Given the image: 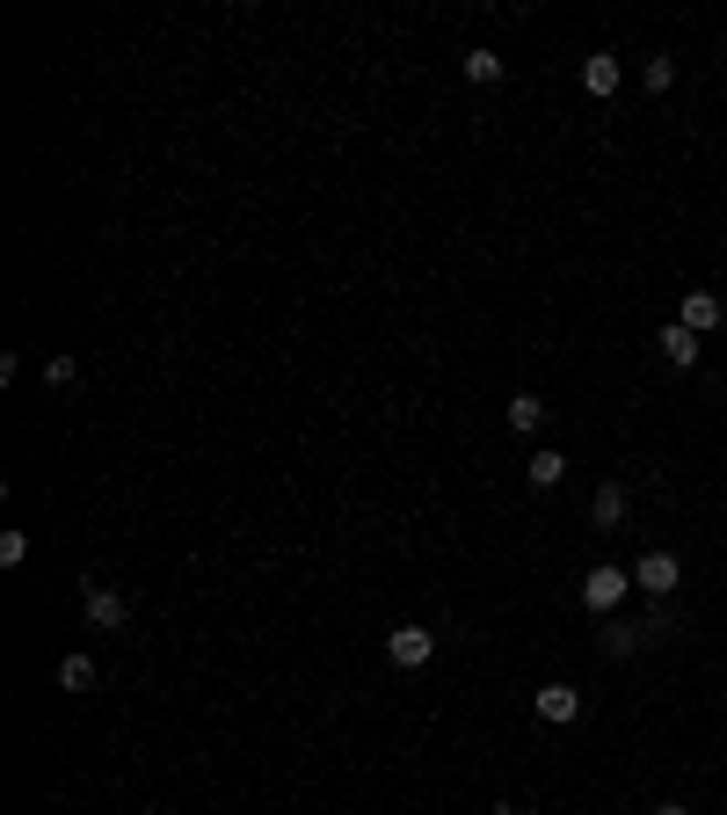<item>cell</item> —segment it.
Returning <instances> with one entry per match:
<instances>
[{"label":"cell","mask_w":727,"mask_h":815,"mask_svg":"<svg viewBox=\"0 0 727 815\" xmlns=\"http://www.w3.org/2000/svg\"><path fill=\"white\" fill-rule=\"evenodd\" d=\"M625 591H633V575H625L619 561H597V568L582 575V605H589V612H619Z\"/></svg>","instance_id":"1"},{"label":"cell","mask_w":727,"mask_h":815,"mask_svg":"<svg viewBox=\"0 0 727 815\" xmlns=\"http://www.w3.org/2000/svg\"><path fill=\"white\" fill-rule=\"evenodd\" d=\"M633 583H641L647 597H670L676 583H684V561H676L670 546H655V554H641V561H633Z\"/></svg>","instance_id":"2"},{"label":"cell","mask_w":727,"mask_h":815,"mask_svg":"<svg viewBox=\"0 0 727 815\" xmlns=\"http://www.w3.org/2000/svg\"><path fill=\"white\" fill-rule=\"evenodd\" d=\"M81 612H87V626H103V634H117V626L131 619V605H124L109 583H95V575L81 583Z\"/></svg>","instance_id":"3"},{"label":"cell","mask_w":727,"mask_h":815,"mask_svg":"<svg viewBox=\"0 0 727 815\" xmlns=\"http://www.w3.org/2000/svg\"><path fill=\"white\" fill-rule=\"evenodd\" d=\"M386 656H393V670H422V662L436 656V634L430 626H393V634H386Z\"/></svg>","instance_id":"4"},{"label":"cell","mask_w":727,"mask_h":815,"mask_svg":"<svg viewBox=\"0 0 727 815\" xmlns=\"http://www.w3.org/2000/svg\"><path fill=\"white\" fill-rule=\"evenodd\" d=\"M531 707H538V721H554V729H560V721H575V713H582V699H575V685H538Z\"/></svg>","instance_id":"5"},{"label":"cell","mask_w":727,"mask_h":815,"mask_svg":"<svg viewBox=\"0 0 727 815\" xmlns=\"http://www.w3.org/2000/svg\"><path fill=\"white\" fill-rule=\"evenodd\" d=\"M655 343H662V357H670V365H676V372H692V365H698V335H692V328H684V321H670V328H662V335H655Z\"/></svg>","instance_id":"6"},{"label":"cell","mask_w":727,"mask_h":815,"mask_svg":"<svg viewBox=\"0 0 727 815\" xmlns=\"http://www.w3.org/2000/svg\"><path fill=\"white\" fill-rule=\"evenodd\" d=\"M589 524H597V532H619V524H625V488H619V481L597 488V503H589Z\"/></svg>","instance_id":"7"},{"label":"cell","mask_w":727,"mask_h":815,"mask_svg":"<svg viewBox=\"0 0 727 815\" xmlns=\"http://www.w3.org/2000/svg\"><path fill=\"white\" fill-rule=\"evenodd\" d=\"M582 87H589V95H619V52H589Z\"/></svg>","instance_id":"8"},{"label":"cell","mask_w":727,"mask_h":815,"mask_svg":"<svg viewBox=\"0 0 727 815\" xmlns=\"http://www.w3.org/2000/svg\"><path fill=\"white\" fill-rule=\"evenodd\" d=\"M524 481H531V488H560V481H568V459H560V451H531V459H524Z\"/></svg>","instance_id":"9"},{"label":"cell","mask_w":727,"mask_h":815,"mask_svg":"<svg viewBox=\"0 0 727 815\" xmlns=\"http://www.w3.org/2000/svg\"><path fill=\"white\" fill-rule=\"evenodd\" d=\"M684 328H692V335L720 328V299H713V292H684Z\"/></svg>","instance_id":"10"},{"label":"cell","mask_w":727,"mask_h":815,"mask_svg":"<svg viewBox=\"0 0 727 815\" xmlns=\"http://www.w3.org/2000/svg\"><path fill=\"white\" fill-rule=\"evenodd\" d=\"M546 422V400L538 394H509V430H538Z\"/></svg>","instance_id":"11"},{"label":"cell","mask_w":727,"mask_h":815,"mask_svg":"<svg viewBox=\"0 0 727 815\" xmlns=\"http://www.w3.org/2000/svg\"><path fill=\"white\" fill-rule=\"evenodd\" d=\"M59 685H66V692H95V662L66 656V662H59Z\"/></svg>","instance_id":"12"},{"label":"cell","mask_w":727,"mask_h":815,"mask_svg":"<svg viewBox=\"0 0 727 815\" xmlns=\"http://www.w3.org/2000/svg\"><path fill=\"white\" fill-rule=\"evenodd\" d=\"M597 641H604V656H633V648H641V626H619V619H611Z\"/></svg>","instance_id":"13"},{"label":"cell","mask_w":727,"mask_h":815,"mask_svg":"<svg viewBox=\"0 0 727 815\" xmlns=\"http://www.w3.org/2000/svg\"><path fill=\"white\" fill-rule=\"evenodd\" d=\"M466 81H503V52H466Z\"/></svg>","instance_id":"14"},{"label":"cell","mask_w":727,"mask_h":815,"mask_svg":"<svg viewBox=\"0 0 727 815\" xmlns=\"http://www.w3.org/2000/svg\"><path fill=\"white\" fill-rule=\"evenodd\" d=\"M641 73H647V87H655V95H670V87H676V59H670V52H655Z\"/></svg>","instance_id":"15"},{"label":"cell","mask_w":727,"mask_h":815,"mask_svg":"<svg viewBox=\"0 0 727 815\" xmlns=\"http://www.w3.org/2000/svg\"><path fill=\"white\" fill-rule=\"evenodd\" d=\"M22 554H30V532L8 524V532H0V568H22Z\"/></svg>","instance_id":"16"},{"label":"cell","mask_w":727,"mask_h":815,"mask_svg":"<svg viewBox=\"0 0 727 815\" xmlns=\"http://www.w3.org/2000/svg\"><path fill=\"white\" fill-rule=\"evenodd\" d=\"M44 379H52V386H73V379H81V365H73V357H52V365H44Z\"/></svg>","instance_id":"17"},{"label":"cell","mask_w":727,"mask_h":815,"mask_svg":"<svg viewBox=\"0 0 727 815\" xmlns=\"http://www.w3.org/2000/svg\"><path fill=\"white\" fill-rule=\"evenodd\" d=\"M655 815H692V808H684V801H662V808Z\"/></svg>","instance_id":"18"},{"label":"cell","mask_w":727,"mask_h":815,"mask_svg":"<svg viewBox=\"0 0 727 815\" xmlns=\"http://www.w3.org/2000/svg\"><path fill=\"white\" fill-rule=\"evenodd\" d=\"M503 815H509V808H503Z\"/></svg>","instance_id":"19"}]
</instances>
